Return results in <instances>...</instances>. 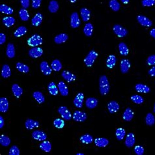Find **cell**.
Listing matches in <instances>:
<instances>
[{"mask_svg": "<svg viewBox=\"0 0 155 155\" xmlns=\"http://www.w3.org/2000/svg\"><path fill=\"white\" fill-rule=\"evenodd\" d=\"M32 138L34 139L39 141H43L46 140V139L47 138V134H45L43 131L39 130L33 131L32 132Z\"/></svg>", "mask_w": 155, "mask_h": 155, "instance_id": "ba28073f", "label": "cell"}, {"mask_svg": "<svg viewBox=\"0 0 155 155\" xmlns=\"http://www.w3.org/2000/svg\"><path fill=\"white\" fill-rule=\"evenodd\" d=\"M94 143L98 147H105L109 144V140L104 138H96L94 139Z\"/></svg>", "mask_w": 155, "mask_h": 155, "instance_id": "d4e9b609", "label": "cell"}, {"mask_svg": "<svg viewBox=\"0 0 155 155\" xmlns=\"http://www.w3.org/2000/svg\"><path fill=\"white\" fill-rule=\"evenodd\" d=\"M120 1H121V2L124 3V4H128V3H129L130 0H120Z\"/></svg>", "mask_w": 155, "mask_h": 155, "instance_id": "6125c7cd", "label": "cell"}, {"mask_svg": "<svg viewBox=\"0 0 155 155\" xmlns=\"http://www.w3.org/2000/svg\"><path fill=\"white\" fill-rule=\"evenodd\" d=\"M68 39V36L66 33H60L54 37V42L56 44H62L66 42Z\"/></svg>", "mask_w": 155, "mask_h": 155, "instance_id": "484cf974", "label": "cell"}, {"mask_svg": "<svg viewBox=\"0 0 155 155\" xmlns=\"http://www.w3.org/2000/svg\"><path fill=\"white\" fill-rule=\"evenodd\" d=\"M32 7L34 9H38L41 4V0H32Z\"/></svg>", "mask_w": 155, "mask_h": 155, "instance_id": "11a10c76", "label": "cell"}, {"mask_svg": "<svg viewBox=\"0 0 155 155\" xmlns=\"http://www.w3.org/2000/svg\"><path fill=\"white\" fill-rule=\"evenodd\" d=\"M148 73L151 77H155V66H153L148 71Z\"/></svg>", "mask_w": 155, "mask_h": 155, "instance_id": "680465c9", "label": "cell"}, {"mask_svg": "<svg viewBox=\"0 0 155 155\" xmlns=\"http://www.w3.org/2000/svg\"><path fill=\"white\" fill-rule=\"evenodd\" d=\"M141 3L144 7H151L155 4V0H142Z\"/></svg>", "mask_w": 155, "mask_h": 155, "instance_id": "f5cc1de1", "label": "cell"}, {"mask_svg": "<svg viewBox=\"0 0 155 155\" xmlns=\"http://www.w3.org/2000/svg\"><path fill=\"white\" fill-rule=\"evenodd\" d=\"M6 54L9 58H13L15 56V47L14 45L12 43H9L7 45Z\"/></svg>", "mask_w": 155, "mask_h": 155, "instance_id": "4316f807", "label": "cell"}, {"mask_svg": "<svg viewBox=\"0 0 155 155\" xmlns=\"http://www.w3.org/2000/svg\"><path fill=\"white\" fill-rule=\"evenodd\" d=\"M113 31L115 35L120 38L126 37L128 34V30L119 24H115L113 26Z\"/></svg>", "mask_w": 155, "mask_h": 155, "instance_id": "277c9868", "label": "cell"}, {"mask_svg": "<svg viewBox=\"0 0 155 155\" xmlns=\"http://www.w3.org/2000/svg\"><path fill=\"white\" fill-rule=\"evenodd\" d=\"M100 92L102 96L107 95L110 89V85L107 77L105 75H101L99 80Z\"/></svg>", "mask_w": 155, "mask_h": 155, "instance_id": "6da1fadb", "label": "cell"}, {"mask_svg": "<svg viewBox=\"0 0 155 155\" xmlns=\"http://www.w3.org/2000/svg\"><path fill=\"white\" fill-rule=\"evenodd\" d=\"M84 99H85L84 94L82 92H79V94H77L73 100V104L75 106L79 109L82 108L83 103H84Z\"/></svg>", "mask_w": 155, "mask_h": 155, "instance_id": "8fae6325", "label": "cell"}, {"mask_svg": "<svg viewBox=\"0 0 155 155\" xmlns=\"http://www.w3.org/2000/svg\"><path fill=\"white\" fill-rule=\"evenodd\" d=\"M77 155H84V154L81 153H77Z\"/></svg>", "mask_w": 155, "mask_h": 155, "instance_id": "e7e4bbea", "label": "cell"}, {"mask_svg": "<svg viewBox=\"0 0 155 155\" xmlns=\"http://www.w3.org/2000/svg\"><path fill=\"white\" fill-rule=\"evenodd\" d=\"M5 124V121H4V119L2 116H0V128L2 129L3 127L4 126Z\"/></svg>", "mask_w": 155, "mask_h": 155, "instance_id": "91938a15", "label": "cell"}, {"mask_svg": "<svg viewBox=\"0 0 155 155\" xmlns=\"http://www.w3.org/2000/svg\"><path fill=\"white\" fill-rule=\"evenodd\" d=\"M9 101L6 98H0V111L2 113H6L9 110Z\"/></svg>", "mask_w": 155, "mask_h": 155, "instance_id": "d6986e66", "label": "cell"}, {"mask_svg": "<svg viewBox=\"0 0 155 155\" xmlns=\"http://www.w3.org/2000/svg\"><path fill=\"white\" fill-rule=\"evenodd\" d=\"M145 122L147 126H153L155 123V117L153 115V114L150 113H147L145 117Z\"/></svg>", "mask_w": 155, "mask_h": 155, "instance_id": "7bdbcfd3", "label": "cell"}, {"mask_svg": "<svg viewBox=\"0 0 155 155\" xmlns=\"http://www.w3.org/2000/svg\"><path fill=\"white\" fill-rule=\"evenodd\" d=\"M58 88L60 93L63 96H67L69 94V90L67 87L66 83L64 81H60L58 84Z\"/></svg>", "mask_w": 155, "mask_h": 155, "instance_id": "7402d4cb", "label": "cell"}, {"mask_svg": "<svg viewBox=\"0 0 155 155\" xmlns=\"http://www.w3.org/2000/svg\"><path fill=\"white\" fill-rule=\"evenodd\" d=\"M119 51L120 54L123 56H126L129 53V48H128L127 45L123 42L119 44Z\"/></svg>", "mask_w": 155, "mask_h": 155, "instance_id": "83f0119b", "label": "cell"}, {"mask_svg": "<svg viewBox=\"0 0 155 155\" xmlns=\"http://www.w3.org/2000/svg\"><path fill=\"white\" fill-rule=\"evenodd\" d=\"M62 77H63L64 80H66L67 82H71L75 81L77 79L76 75H74L71 72H70V71H66V70H64L62 71Z\"/></svg>", "mask_w": 155, "mask_h": 155, "instance_id": "4fadbf2b", "label": "cell"}, {"mask_svg": "<svg viewBox=\"0 0 155 155\" xmlns=\"http://www.w3.org/2000/svg\"><path fill=\"white\" fill-rule=\"evenodd\" d=\"M6 41V36L3 33H0V45H3Z\"/></svg>", "mask_w": 155, "mask_h": 155, "instance_id": "6f0895ef", "label": "cell"}, {"mask_svg": "<svg viewBox=\"0 0 155 155\" xmlns=\"http://www.w3.org/2000/svg\"><path fill=\"white\" fill-rule=\"evenodd\" d=\"M43 43V38L38 34H35L28 39V44L30 47H36Z\"/></svg>", "mask_w": 155, "mask_h": 155, "instance_id": "3957f363", "label": "cell"}, {"mask_svg": "<svg viewBox=\"0 0 155 155\" xmlns=\"http://www.w3.org/2000/svg\"><path fill=\"white\" fill-rule=\"evenodd\" d=\"M147 63L149 66H155V54L149 56L147 60Z\"/></svg>", "mask_w": 155, "mask_h": 155, "instance_id": "db71d44e", "label": "cell"}, {"mask_svg": "<svg viewBox=\"0 0 155 155\" xmlns=\"http://www.w3.org/2000/svg\"><path fill=\"white\" fill-rule=\"evenodd\" d=\"M11 90H12V92L14 94V96L17 98H19L22 96V93H23V89H22L20 86L17 84L13 85Z\"/></svg>", "mask_w": 155, "mask_h": 155, "instance_id": "cb8c5ba5", "label": "cell"}, {"mask_svg": "<svg viewBox=\"0 0 155 155\" xmlns=\"http://www.w3.org/2000/svg\"><path fill=\"white\" fill-rule=\"evenodd\" d=\"M87 119V115L85 112L75 111L73 115V119L76 122H84Z\"/></svg>", "mask_w": 155, "mask_h": 155, "instance_id": "9c48e42d", "label": "cell"}, {"mask_svg": "<svg viewBox=\"0 0 155 155\" xmlns=\"http://www.w3.org/2000/svg\"><path fill=\"white\" fill-rule=\"evenodd\" d=\"M135 143V135L133 133H129L126 137L125 139V145L128 147V148H131L133 147Z\"/></svg>", "mask_w": 155, "mask_h": 155, "instance_id": "ac0fdd59", "label": "cell"}, {"mask_svg": "<svg viewBox=\"0 0 155 155\" xmlns=\"http://www.w3.org/2000/svg\"><path fill=\"white\" fill-rule=\"evenodd\" d=\"M19 17L22 21H28L29 18V14L26 9L22 8L19 11Z\"/></svg>", "mask_w": 155, "mask_h": 155, "instance_id": "f6af8a7d", "label": "cell"}, {"mask_svg": "<svg viewBox=\"0 0 155 155\" xmlns=\"http://www.w3.org/2000/svg\"><path fill=\"white\" fill-rule=\"evenodd\" d=\"M11 75V68L9 65L7 64H4L3 66L2 69V76L4 79L9 78Z\"/></svg>", "mask_w": 155, "mask_h": 155, "instance_id": "d6a6232c", "label": "cell"}, {"mask_svg": "<svg viewBox=\"0 0 155 155\" xmlns=\"http://www.w3.org/2000/svg\"><path fill=\"white\" fill-rule=\"evenodd\" d=\"M40 70L45 75H50L52 73V67L49 66L48 63L43 61L40 64Z\"/></svg>", "mask_w": 155, "mask_h": 155, "instance_id": "9a60e30c", "label": "cell"}, {"mask_svg": "<svg viewBox=\"0 0 155 155\" xmlns=\"http://www.w3.org/2000/svg\"><path fill=\"white\" fill-rule=\"evenodd\" d=\"M134 115V111L132 110V109L130 107H128L126 109V110L124 111L123 115H122V118L124 120L127 122H130L133 119Z\"/></svg>", "mask_w": 155, "mask_h": 155, "instance_id": "ffe728a7", "label": "cell"}, {"mask_svg": "<svg viewBox=\"0 0 155 155\" xmlns=\"http://www.w3.org/2000/svg\"><path fill=\"white\" fill-rule=\"evenodd\" d=\"M20 153V149L17 145H13L9 151V155H19Z\"/></svg>", "mask_w": 155, "mask_h": 155, "instance_id": "f907efd6", "label": "cell"}, {"mask_svg": "<svg viewBox=\"0 0 155 155\" xmlns=\"http://www.w3.org/2000/svg\"><path fill=\"white\" fill-rule=\"evenodd\" d=\"M40 125V124L37 120H34L33 119H28L26 120L25 122V127L26 129L31 130L34 129V128H38Z\"/></svg>", "mask_w": 155, "mask_h": 155, "instance_id": "5bb4252c", "label": "cell"}, {"mask_svg": "<svg viewBox=\"0 0 155 155\" xmlns=\"http://www.w3.org/2000/svg\"><path fill=\"white\" fill-rule=\"evenodd\" d=\"M26 33H27V28L25 26H22L15 30V32H14V36L15 37H20L25 35Z\"/></svg>", "mask_w": 155, "mask_h": 155, "instance_id": "8d00e7d4", "label": "cell"}, {"mask_svg": "<svg viewBox=\"0 0 155 155\" xmlns=\"http://www.w3.org/2000/svg\"><path fill=\"white\" fill-rule=\"evenodd\" d=\"M20 3L22 7L24 9H28L29 6V0H20Z\"/></svg>", "mask_w": 155, "mask_h": 155, "instance_id": "9f6ffc18", "label": "cell"}, {"mask_svg": "<svg viewBox=\"0 0 155 155\" xmlns=\"http://www.w3.org/2000/svg\"><path fill=\"white\" fill-rule=\"evenodd\" d=\"M48 92L52 96H56L58 94V86H56L55 82H51L48 85Z\"/></svg>", "mask_w": 155, "mask_h": 155, "instance_id": "f1b7e54d", "label": "cell"}, {"mask_svg": "<svg viewBox=\"0 0 155 155\" xmlns=\"http://www.w3.org/2000/svg\"><path fill=\"white\" fill-rule=\"evenodd\" d=\"M130 99L134 104H141L143 103V101H144L143 98L141 96H139V95L132 96Z\"/></svg>", "mask_w": 155, "mask_h": 155, "instance_id": "c3c4849f", "label": "cell"}, {"mask_svg": "<svg viewBox=\"0 0 155 155\" xmlns=\"http://www.w3.org/2000/svg\"><path fill=\"white\" fill-rule=\"evenodd\" d=\"M16 67L17 69L20 71V72H22V73H28L29 71V67L23 63H21V62L17 63Z\"/></svg>", "mask_w": 155, "mask_h": 155, "instance_id": "ab89813d", "label": "cell"}, {"mask_svg": "<svg viewBox=\"0 0 155 155\" xmlns=\"http://www.w3.org/2000/svg\"><path fill=\"white\" fill-rule=\"evenodd\" d=\"M0 12L5 14L11 15L13 13V9L8 5L2 4L0 5Z\"/></svg>", "mask_w": 155, "mask_h": 155, "instance_id": "b9f144b4", "label": "cell"}, {"mask_svg": "<svg viewBox=\"0 0 155 155\" xmlns=\"http://www.w3.org/2000/svg\"><path fill=\"white\" fill-rule=\"evenodd\" d=\"M54 126L58 129H62L65 126V121L61 119H56L54 120Z\"/></svg>", "mask_w": 155, "mask_h": 155, "instance_id": "681fc988", "label": "cell"}, {"mask_svg": "<svg viewBox=\"0 0 155 155\" xmlns=\"http://www.w3.org/2000/svg\"><path fill=\"white\" fill-rule=\"evenodd\" d=\"M109 5L113 11H119L120 9V5L117 0H110L109 3Z\"/></svg>", "mask_w": 155, "mask_h": 155, "instance_id": "bcb514c9", "label": "cell"}, {"mask_svg": "<svg viewBox=\"0 0 155 155\" xmlns=\"http://www.w3.org/2000/svg\"><path fill=\"white\" fill-rule=\"evenodd\" d=\"M43 54V49L40 47H32L29 49L28 52V54L30 57L32 58H37L41 56Z\"/></svg>", "mask_w": 155, "mask_h": 155, "instance_id": "52a82bcc", "label": "cell"}, {"mask_svg": "<svg viewBox=\"0 0 155 155\" xmlns=\"http://www.w3.org/2000/svg\"><path fill=\"white\" fill-rule=\"evenodd\" d=\"M116 138L119 141H122L126 136V131L122 128H117L115 132Z\"/></svg>", "mask_w": 155, "mask_h": 155, "instance_id": "60d3db41", "label": "cell"}, {"mask_svg": "<svg viewBox=\"0 0 155 155\" xmlns=\"http://www.w3.org/2000/svg\"><path fill=\"white\" fill-rule=\"evenodd\" d=\"M51 67L55 71H60L62 68V64L59 60H54L51 63Z\"/></svg>", "mask_w": 155, "mask_h": 155, "instance_id": "ee69618b", "label": "cell"}, {"mask_svg": "<svg viewBox=\"0 0 155 155\" xmlns=\"http://www.w3.org/2000/svg\"><path fill=\"white\" fill-rule=\"evenodd\" d=\"M80 141L81 143H85V144H90L94 141L93 137L90 134H84L81 136Z\"/></svg>", "mask_w": 155, "mask_h": 155, "instance_id": "f35d334b", "label": "cell"}, {"mask_svg": "<svg viewBox=\"0 0 155 155\" xmlns=\"http://www.w3.org/2000/svg\"><path fill=\"white\" fill-rule=\"evenodd\" d=\"M137 20L139 24H141L142 26H144V27L149 28L153 25L152 21L149 18L143 16V15H138L137 17Z\"/></svg>", "mask_w": 155, "mask_h": 155, "instance_id": "30bf717a", "label": "cell"}, {"mask_svg": "<svg viewBox=\"0 0 155 155\" xmlns=\"http://www.w3.org/2000/svg\"><path fill=\"white\" fill-rule=\"evenodd\" d=\"M11 143V139L9 137L5 135H2L0 137V144H1L3 147H8Z\"/></svg>", "mask_w": 155, "mask_h": 155, "instance_id": "7dc6e473", "label": "cell"}, {"mask_svg": "<svg viewBox=\"0 0 155 155\" xmlns=\"http://www.w3.org/2000/svg\"><path fill=\"white\" fill-rule=\"evenodd\" d=\"M116 58L115 55H109L106 61V66L109 69H113L116 65Z\"/></svg>", "mask_w": 155, "mask_h": 155, "instance_id": "f546056e", "label": "cell"}, {"mask_svg": "<svg viewBox=\"0 0 155 155\" xmlns=\"http://www.w3.org/2000/svg\"><path fill=\"white\" fill-rule=\"evenodd\" d=\"M98 53L94 50L90 51L89 53L88 54V55L86 56L85 60H84V62L85 64V65L88 67H90L93 66V64L95 62L96 60L98 57Z\"/></svg>", "mask_w": 155, "mask_h": 155, "instance_id": "7a4b0ae2", "label": "cell"}, {"mask_svg": "<svg viewBox=\"0 0 155 155\" xmlns=\"http://www.w3.org/2000/svg\"><path fill=\"white\" fill-rule=\"evenodd\" d=\"M120 71H121L122 73L125 74L127 73L129 71L130 68L131 67V63L128 59H122L120 62Z\"/></svg>", "mask_w": 155, "mask_h": 155, "instance_id": "7c38bea8", "label": "cell"}, {"mask_svg": "<svg viewBox=\"0 0 155 155\" xmlns=\"http://www.w3.org/2000/svg\"><path fill=\"white\" fill-rule=\"evenodd\" d=\"M3 24H4L6 27L9 28L12 26L15 23V19L13 17H6L3 18L2 20Z\"/></svg>", "mask_w": 155, "mask_h": 155, "instance_id": "74e56055", "label": "cell"}, {"mask_svg": "<svg viewBox=\"0 0 155 155\" xmlns=\"http://www.w3.org/2000/svg\"><path fill=\"white\" fill-rule=\"evenodd\" d=\"M98 104V100L95 98H92V97L88 98L85 101L86 107L90 109H92L96 107Z\"/></svg>", "mask_w": 155, "mask_h": 155, "instance_id": "2e32d148", "label": "cell"}, {"mask_svg": "<svg viewBox=\"0 0 155 155\" xmlns=\"http://www.w3.org/2000/svg\"><path fill=\"white\" fill-rule=\"evenodd\" d=\"M58 112L64 120H70L71 119V113L66 106L60 107L58 109Z\"/></svg>", "mask_w": 155, "mask_h": 155, "instance_id": "5b68a950", "label": "cell"}, {"mask_svg": "<svg viewBox=\"0 0 155 155\" xmlns=\"http://www.w3.org/2000/svg\"><path fill=\"white\" fill-rule=\"evenodd\" d=\"M81 24V20L77 12H74L71 14L70 17V25L71 28H77Z\"/></svg>", "mask_w": 155, "mask_h": 155, "instance_id": "8992f818", "label": "cell"}, {"mask_svg": "<svg viewBox=\"0 0 155 155\" xmlns=\"http://www.w3.org/2000/svg\"><path fill=\"white\" fill-rule=\"evenodd\" d=\"M59 9V4L56 0H52L48 5V10L52 13H55Z\"/></svg>", "mask_w": 155, "mask_h": 155, "instance_id": "836d02e7", "label": "cell"}, {"mask_svg": "<svg viewBox=\"0 0 155 155\" xmlns=\"http://www.w3.org/2000/svg\"><path fill=\"white\" fill-rule=\"evenodd\" d=\"M135 90L139 93L147 94L150 91V88L147 85L139 83L135 86Z\"/></svg>", "mask_w": 155, "mask_h": 155, "instance_id": "44dd1931", "label": "cell"}, {"mask_svg": "<svg viewBox=\"0 0 155 155\" xmlns=\"http://www.w3.org/2000/svg\"><path fill=\"white\" fill-rule=\"evenodd\" d=\"M39 148L45 151L46 153H49L51 152V150L52 149V145L51 142H49L48 141H43V142L40 143L39 145Z\"/></svg>", "mask_w": 155, "mask_h": 155, "instance_id": "1f68e13d", "label": "cell"}, {"mask_svg": "<svg viewBox=\"0 0 155 155\" xmlns=\"http://www.w3.org/2000/svg\"><path fill=\"white\" fill-rule=\"evenodd\" d=\"M144 148L141 145H136L134 147V152L137 155H143L144 154Z\"/></svg>", "mask_w": 155, "mask_h": 155, "instance_id": "816d5d0a", "label": "cell"}, {"mask_svg": "<svg viewBox=\"0 0 155 155\" xmlns=\"http://www.w3.org/2000/svg\"><path fill=\"white\" fill-rule=\"evenodd\" d=\"M94 27L91 23H87L83 28V32L86 37H90L93 33Z\"/></svg>", "mask_w": 155, "mask_h": 155, "instance_id": "d590c367", "label": "cell"}, {"mask_svg": "<svg viewBox=\"0 0 155 155\" xmlns=\"http://www.w3.org/2000/svg\"><path fill=\"white\" fill-rule=\"evenodd\" d=\"M150 36L155 39V28L152 29L150 31Z\"/></svg>", "mask_w": 155, "mask_h": 155, "instance_id": "94428289", "label": "cell"}, {"mask_svg": "<svg viewBox=\"0 0 155 155\" xmlns=\"http://www.w3.org/2000/svg\"><path fill=\"white\" fill-rule=\"evenodd\" d=\"M43 21V16L40 13H37L36 14L35 16H34L32 19V24L33 26H39L42 23Z\"/></svg>", "mask_w": 155, "mask_h": 155, "instance_id": "603a6c76", "label": "cell"}, {"mask_svg": "<svg viewBox=\"0 0 155 155\" xmlns=\"http://www.w3.org/2000/svg\"><path fill=\"white\" fill-rule=\"evenodd\" d=\"M70 1L71 2V3H75V2H76V1H77V0H70Z\"/></svg>", "mask_w": 155, "mask_h": 155, "instance_id": "be15d7a7", "label": "cell"}, {"mask_svg": "<svg viewBox=\"0 0 155 155\" xmlns=\"http://www.w3.org/2000/svg\"><path fill=\"white\" fill-rule=\"evenodd\" d=\"M107 109L110 113H115L119 110V104L116 101H111L107 104Z\"/></svg>", "mask_w": 155, "mask_h": 155, "instance_id": "e0dca14e", "label": "cell"}, {"mask_svg": "<svg viewBox=\"0 0 155 155\" xmlns=\"http://www.w3.org/2000/svg\"><path fill=\"white\" fill-rule=\"evenodd\" d=\"M82 20L84 22H87L90 18V11L86 8H82L80 11Z\"/></svg>", "mask_w": 155, "mask_h": 155, "instance_id": "4dcf8cb0", "label": "cell"}, {"mask_svg": "<svg viewBox=\"0 0 155 155\" xmlns=\"http://www.w3.org/2000/svg\"><path fill=\"white\" fill-rule=\"evenodd\" d=\"M33 97L34 99H35L37 103H39V104H43L45 102V97L43 96V94L39 91H36L33 93Z\"/></svg>", "mask_w": 155, "mask_h": 155, "instance_id": "e575fe53", "label": "cell"}, {"mask_svg": "<svg viewBox=\"0 0 155 155\" xmlns=\"http://www.w3.org/2000/svg\"><path fill=\"white\" fill-rule=\"evenodd\" d=\"M153 111H154V113H155V104H154V109H153Z\"/></svg>", "mask_w": 155, "mask_h": 155, "instance_id": "03108f58", "label": "cell"}]
</instances>
